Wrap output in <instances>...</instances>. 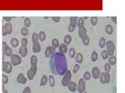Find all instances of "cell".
I'll list each match as a JSON object with an SVG mask.
<instances>
[{"label": "cell", "mask_w": 125, "mask_h": 93, "mask_svg": "<svg viewBox=\"0 0 125 93\" xmlns=\"http://www.w3.org/2000/svg\"><path fill=\"white\" fill-rule=\"evenodd\" d=\"M31 67H37V64H38V57L36 55H32L31 57Z\"/></svg>", "instance_id": "18"}, {"label": "cell", "mask_w": 125, "mask_h": 93, "mask_svg": "<svg viewBox=\"0 0 125 93\" xmlns=\"http://www.w3.org/2000/svg\"><path fill=\"white\" fill-rule=\"evenodd\" d=\"M31 19L29 18V17H26L25 19H24V26H25L26 28H28L29 26H31Z\"/></svg>", "instance_id": "34"}, {"label": "cell", "mask_w": 125, "mask_h": 93, "mask_svg": "<svg viewBox=\"0 0 125 93\" xmlns=\"http://www.w3.org/2000/svg\"><path fill=\"white\" fill-rule=\"evenodd\" d=\"M22 62L21 57L18 54H12L10 57V63L13 66H17L20 64Z\"/></svg>", "instance_id": "6"}, {"label": "cell", "mask_w": 125, "mask_h": 93, "mask_svg": "<svg viewBox=\"0 0 125 93\" xmlns=\"http://www.w3.org/2000/svg\"><path fill=\"white\" fill-rule=\"evenodd\" d=\"M56 53V48L53 47L52 46H48L46 47V50L45 51V57L49 58Z\"/></svg>", "instance_id": "10"}, {"label": "cell", "mask_w": 125, "mask_h": 93, "mask_svg": "<svg viewBox=\"0 0 125 93\" xmlns=\"http://www.w3.org/2000/svg\"><path fill=\"white\" fill-rule=\"evenodd\" d=\"M99 79H100V82L102 84H108L110 82V75L106 72H102L100 74Z\"/></svg>", "instance_id": "8"}, {"label": "cell", "mask_w": 125, "mask_h": 93, "mask_svg": "<svg viewBox=\"0 0 125 93\" xmlns=\"http://www.w3.org/2000/svg\"><path fill=\"white\" fill-rule=\"evenodd\" d=\"M91 59H92V61L95 62L98 60V53L95 50L92 51V55H91Z\"/></svg>", "instance_id": "29"}, {"label": "cell", "mask_w": 125, "mask_h": 93, "mask_svg": "<svg viewBox=\"0 0 125 93\" xmlns=\"http://www.w3.org/2000/svg\"><path fill=\"white\" fill-rule=\"evenodd\" d=\"M32 43H38V40H39V39H38V33H32Z\"/></svg>", "instance_id": "33"}, {"label": "cell", "mask_w": 125, "mask_h": 93, "mask_svg": "<svg viewBox=\"0 0 125 93\" xmlns=\"http://www.w3.org/2000/svg\"><path fill=\"white\" fill-rule=\"evenodd\" d=\"M97 23H98V18L96 16H92V18H91V23H92V25L94 26H96Z\"/></svg>", "instance_id": "38"}, {"label": "cell", "mask_w": 125, "mask_h": 93, "mask_svg": "<svg viewBox=\"0 0 125 93\" xmlns=\"http://www.w3.org/2000/svg\"><path fill=\"white\" fill-rule=\"evenodd\" d=\"M75 28H76L75 26H73L71 25H69V26H68V31H69L70 33H72V32L74 31Z\"/></svg>", "instance_id": "46"}, {"label": "cell", "mask_w": 125, "mask_h": 93, "mask_svg": "<svg viewBox=\"0 0 125 93\" xmlns=\"http://www.w3.org/2000/svg\"><path fill=\"white\" fill-rule=\"evenodd\" d=\"M109 54L107 53L106 50H103L102 51V59L106 60V59L109 58Z\"/></svg>", "instance_id": "35"}, {"label": "cell", "mask_w": 125, "mask_h": 93, "mask_svg": "<svg viewBox=\"0 0 125 93\" xmlns=\"http://www.w3.org/2000/svg\"><path fill=\"white\" fill-rule=\"evenodd\" d=\"M85 25V20L83 19L82 17H79L77 19V26H78V28L83 27Z\"/></svg>", "instance_id": "27"}, {"label": "cell", "mask_w": 125, "mask_h": 93, "mask_svg": "<svg viewBox=\"0 0 125 93\" xmlns=\"http://www.w3.org/2000/svg\"><path fill=\"white\" fill-rule=\"evenodd\" d=\"M16 81L19 84H22L24 85L26 84L27 82H28V78H26L24 76V75L23 73H20V74L17 75V78H16Z\"/></svg>", "instance_id": "12"}, {"label": "cell", "mask_w": 125, "mask_h": 93, "mask_svg": "<svg viewBox=\"0 0 125 93\" xmlns=\"http://www.w3.org/2000/svg\"><path fill=\"white\" fill-rule=\"evenodd\" d=\"M77 84H76L75 82H70L67 85L68 89H69L70 91L72 92H74L77 91Z\"/></svg>", "instance_id": "15"}, {"label": "cell", "mask_w": 125, "mask_h": 93, "mask_svg": "<svg viewBox=\"0 0 125 93\" xmlns=\"http://www.w3.org/2000/svg\"><path fill=\"white\" fill-rule=\"evenodd\" d=\"M83 93H88L87 92H83Z\"/></svg>", "instance_id": "50"}, {"label": "cell", "mask_w": 125, "mask_h": 93, "mask_svg": "<svg viewBox=\"0 0 125 93\" xmlns=\"http://www.w3.org/2000/svg\"><path fill=\"white\" fill-rule=\"evenodd\" d=\"M38 39H39V40L41 41V42H43L44 40H45V38H46V34L45 33L44 31H40L38 33Z\"/></svg>", "instance_id": "26"}, {"label": "cell", "mask_w": 125, "mask_h": 93, "mask_svg": "<svg viewBox=\"0 0 125 93\" xmlns=\"http://www.w3.org/2000/svg\"><path fill=\"white\" fill-rule=\"evenodd\" d=\"M106 51L109 54V56H113L115 52V44L112 40H108L106 43Z\"/></svg>", "instance_id": "2"}, {"label": "cell", "mask_w": 125, "mask_h": 93, "mask_svg": "<svg viewBox=\"0 0 125 93\" xmlns=\"http://www.w3.org/2000/svg\"><path fill=\"white\" fill-rule=\"evenodd\" d=\"M22 93H31V90L30 87H26L25 89H24V91Z\"/></svg>", "instance_id": "45"}, {"label": "cell", "mask_w": 125, "mask_h": 93, "mask_svg": "<svg viewBox=\"0 0 125 93\" xmlns=\"http://www.w3.org/2000/svg\"><path fill=\"white\" fill-rule=\"evenodd\" d=\"M82 42H83V44H84L85 46H89L90 43V39L89 37V36H87L86 37L83 39Z\"/></svg>", "instance_id": "40"}, {"label": "cell", "mask_w": 125, "mask_h": 93, "mask_svg": "<svg viewBox=\"0 0 125 93\" xmlns=\"http://www.w3.org/2000/svg\"><path fill=\"white\" fill-rule=\"evenodd\" d=\"M106 32L107 34H109V35H111L113 33V26L111 25H109V24H108L106 26Z\"/></svg>", "instance_id": "28"}, {"label": "cell", "mask_w": 125, "mask_h": 93, "mask_svg": "<svg viewBox=\"0 0 125 93\" xmlns=\"http://www.w3.org/2000/svg\"><path fill=\"white\" fill-rule=\"evenodd\" d=\"M51 19H52V20L55 22V23H59L60 20V16H52L51 17Z\"/></svg>", "instance_id": "44"}, {"label": "cell", "mask_w": 125, "mask_h": 93, "mask_svg": "<svg viewBox=\"0 0 125 93\" xmlns=\"http://www.w3.org/2000/svg\"><path fill=\"white\" fill-rule=\"evenodd\" d=\"M48 82V76L47 75H43L40 81V86H45Z\"/></svg>", "instance_id": "24"}, {"label": "cell", "mask_w": 125, "mask_h": 93, "mask_svg": "<svg viewBox=\"0 0 125 93\" xmlns=\"http://www.w3.org/2000/svg\"><path fill=\"white\" fill-rule=\"evenodd\" d=\"M59 50H60V53L64 55L67 52V46L65 45L64 43H61V44H60V46H59Z\"/></svg>", "instance_id": "16"}, {"label": "cell", "mask_w": 125, "mask_h": 93, "mask_svg": "<svg viewBox=\"0 0 125 93\" xmlns=\"http://www.w3.org/2000/svg\"><path fill=\"white\" fill-rule=\"evenodd\" d=\"M2 53H3V55L6 56V57H11L12 54H13L12 49L9 47L6 42H5V41L2 42Z\"/></svg>", "instance_id": "4"}, {"label": "cell", "mask_w": 125, "mask_h": 93, "mask_svg": "<svg viewBox=\"0 0 125 93\" xmlns=\"http://www.w3.org/2000/svg\"><path fill=\"white\" fill-rule=\"evenodd\" d=\"M37 72V67H31V68L27 72V76H28V79L29 80H33L35 78Z\"/></svg>", "instance_id": "9"}, {"label": "cell", "mask_w": 125, "mask_h": 93, "mask_svg": "<svg viewBox=\"0 0 125 93\" xmlns=\"http://www.w3.org/2000/svg\"><path fill=\"white\" fill-rule=\"evenodd\" d=\"M10 44L13 47H17L19 45V40L16 38H12L10 40Z\"/></svg>", "instance_id": "25"}, {"label": "cell", "mask_w": 125, "mask_h": 93, "mask_svg": "<svg viewBox=\"0 0 125 93\" xmlns=\"http://www.w3.org/2000/svg\"><path fill=\"white\" fill-rule=\"evenodd\" d=\"M100 71H99V68L98 67H93L92 69V73H91V75H92V78H94V79H99V76H100Z\"/></svg>", "instance_id": "11"}, {"label": "cell", "mask_w": 125, "mask_h": 93, "mask_svg": "<svg viewBox=\"0 0 125 93\" xmlns=\"http://www.w3.org/2000/svg\"><path fill=\"white\" fill-rule=\"evenodd\" d=\"M71 41H72V37H71V36L69 35V34H67V35H66V36H65L64 40H63V42H64L63 43H64L65 45L68 46L70 43H71Z\"/></svg>", "instance_id": "20"}, {"label": "cell", "mask_w": 125, "mask_h": 93, "mask_svg": "<svg viewBox=\"0 0 125 93\" xmlns=\"http://www.w3.org/2000/svg\"><path fill=\"white\" fill-rule=\"evenodd\" d=\"M48 82L49 83V85L50 87H54L56 85V82H55V78H54L53 75H49V76L48 77Z\"/></svg>", "instance_id": "23"}, {"label": "cell", "mask_w": 125, "mask_h": 93, "mask_svg": "<svg viewBox=\"0 0 125 93\" xmlns=\"http://www.w3.org/2000/svg\"><path fill=\"white\" fill-rule=\"evenodd\" d=\"M111 20L114 23H117V16H112Z\"/></svg>", "instance_id": "48"}, {"label": "cell", "mask_w": 125, "mask_h": 93, "mask_svg": "<svg viewBox=\"0 0 125 93\" xmlns=\"http://www.w3.org/2000/svg\"><path fill=\"white\" fill-rule=\"evenodd\" d=\"M13 19L11 16H3V19L5 21H6L7 23H9L11 21V19Z\"/></svg>", "instance_id": "47"}, {"label": "cell", "mask_w": 125, "mask_h": 93, "mask_svg": "<svg viewBox=\"0 0 125 93\" xmlns=\"http://www.w3.org/2000/svg\"><path fill=\"white\" fill-rule=\"evenodd\" d=\"M79 69H80V64H75V65L73 66V72L74 73V74H76V73L79 71Z\"/></svg>", "instance_id": "43"}, {"label": "cell", "mask_w": 125, "mask_h": 93, "mask_svg": "<svg viewBox=\"0 0 125 93\" xmlns=\"http://www.w3.org/2000/svg\"><path fill=\"white\" fill-rule=\"evenodd\" d=\"M75 61L77 64H81L83 61V54L81 53H77L75 56Z\"/></svg>", "instance_id": "19"}, {"label": "cell", "mask_w": 125, "mask_h": 93, "mask_svg": "<svg viewBox=\"0 0 125 93\" xmlns=\"http://www.w3.org/2000/svg\"><path fill=\"white\" fill-rule=\"evenodd\" d=\"M13 31V26L10 23H6L2 26V36H5L8 34H11Z\"/></svg>", "instance_id": "5"}, {"label": "cell", "mask_w": 125, "mask_h": 93, "mask_svg": "<svg viewBox=\"0 0 125 93\" xmlns=\"http://www.w3.org/2000/svg\"><path fill=\"white\" fill-rule=\"evenodd\" d=\"M77 86V91L79 93H83L85 92V89H86V81L84 80L83 78H81L78 81Z\"/></svg>", "instance_id": "3"}, {"label": "cell", "mask_w": 125, "mask_h": 93, "mask_svg": "<svg viewBox=\"0 0 125 93\" xmlns=\"http://www.w3.org/2000/svg\"><path fill=\"white\" fill-rule=\"evenodd\" d=\"M108 59H109V64L111 66H113V65H115L117 64V57H115L114 55L109 56Z\"/></svg>", "instance_id": "21"}, {"label": "cell", "mask_w": 125, "mask_h": 93, "mask_svg": "<svg viewBox=\"0 0 125 93\" xmlns=\"http://www.w3.org/2000/svg\"><path fill=\"white\" fill-rule=\"evenodd\" d=\"M71 78H72V75H71V72H70V70H67V72H65L64 75H63V78L62 79V85L63 86H67L68 84L71 82Z\"/></svg>", "instance_id": "1"}, {"label": "cell", "mask_w": 125, "mask_h": 93, "mask_svg": "<svg viewBox=\"0 0 125 93\" xmlns=\"http://www.w3.org/2000/svg\"><path fill=\"white\" fill-rule=\"evenodd\" d=\"M106 39H105L104 37L100 38V40H99V46L101 48H103L104 46H106Z\"/></svg>", "instance_id": "30"}, {"label": "cell", "mask_w": 125, "mask_h": 93, "mask_svg": "<svg viewBox=\"0 0 125 93\" xmlns=\"http://www.w3.org/2000/svg\"><path fill=\"white\" fill-rule=\"evenodd\" d=\"M12 69H13V65L11 64L10 62L5 61H2V72L5 74H9V73H11Z\"/></svg>", "instance_id": "7"}, {"label": "cell", "mask_w": 125, "mask_h": 93, "mask_svg": "<svg viewBox=\"0 0 125 93\" xmlns=\"http://www.w3.org/2000/svg\"><path fill=\"white\" fill-rule=\"evenodd\" d=\"M32 50L34 53H38L41 51V45L39 42L38 43H34L32 46Z\"/></svg>", "instance_id": "17"}, {"label": "cell", "mask_w": 125, "mask_h": 93, "mask_svg": "<svg viewBox=\"0 0 125 93\" xmlns=\"http://www.w3.org/2000/svg\"><path fill=\"white\" fill-rule=\"evenodd\" d=\"M28 43V40L26 37H23L21 40V46H24V47H27Z\"/></svg>", "instance_id": "39"}, {"label": "cell", "mask_w": 125, "mask_h": 93, "mask_svg": "<svg viewBox=\"0 0 125 93\" xmlns=\"http://www.w3.org/2000/svg\"><path fill=\"white\" fill-rule=\"evenodd\" d=\"M77 19L78 17L77 16H71L70 18V25H71L73 26H77Z\"/></svg>", "instance_id": "22"}, {"label": "cell", "mask_w": 125, "mask_h": 93, "mask_svg": "<svg viewBox=\"0 0 125 93\" xmlns=\"http://www.w3.org/2000/svg\"><path fill=\"white\" fill-rule=\"evenodd\" d=\"M8 82H9V78L4 73V74H2V84L5 85H6Z\"/></svg>", "instance_id": "37"}, {"label": "cell", "mask_w": 125, "mask_h": 93, "mask_svg": "<svg viewBox=\"0 0 125 93\" xmlns=\"http://www.w3.org/2000/svg\"><path fill=\"white\" fill-rule=\"evenodd\" d=\"M20 34L23 36H28V28H26L25 26L24 27H22L21 28V30H20Z\"/></svg>", "instance_id": "32"}, {"label": "cell", "mask_w": 125, "mask_h": 93, "mask_svg": "<svg viewBox=\"0 0 125 93\" xmlns=\"http://www.w3.org/2000/svg\"><path fill=\"white\" fill-rule=\"evenodd\" d=\"M91 77H92V75H91V72H85L84 74V77H83V79L85 81H89Z\"/></svg>", "instance_id": "36"}, {"label": "cell", "mask_w": 125, "mask_h": 93, "mask_svg": "<svg viewBox=\"0 0 125 93\" xmlns=\"http://www.w3.org/2000/svg\"><path fill=\"white\" fill-rule=\"evenodd\" d=\"M104 71L106 72H108V73L111 71V65H110L109 63H106L104 64Z\"/></svg>", "instance_id": "42"}, {"label": "cell", "mask_w": 125, "mask_h": 93, "mask_svg": "<svg viewBox=\"0 0 125 93\" xmlns=\"http://www.w3.org/2000/svg\"><path fill=\"white\" fill-rule=\"evenodd\" d=\"M28 48L27 47H24V46H20L19 49V54H20V56L22 57H25L27 54H28Z\"/></svg>", "instance_id": "14"}, {"label": "cell", "mask_w": 125, "mask_h": 93, "mask_svg": "<svg viewBox=\"0 0 125 93\" xmlns=\"http://www.w3.org/2000/svg\"><path fill=\"white\" fill-rule=\"evenodd\" d=\"M52 46H53V47H59V46H60V42H59V40H58V39H56V38H54L52 39Z\"/></svg>", "instance_id": "31"}, {"label": "cell", "mask_w": 125, "mask_h": 93, "mask_svg": "<svg viewBox=\"0 0 125 93\" xmlns=\"http://www.w3.org/2000/svg\"><path fill=\"white\" fill-rule=\"evenodd\" d=\"M78 35H79V36L81 40H83V39L85 38L88 36L87 35V30L85 26L79 28V30H78Z\"/></svg>", "instance_id": "13"}, {"label": "cell", "mask_w": 125, "mask_h": 93, "mask_svg": "<svg viewBox=\"0 0 125 93\" xmlns=\"http://www.w3.org/2000/svg\"><path fill=\"white\" fill-rule=\"evenodd\" d=\"M2 93H9V92H8V91H6V90L5 89V90H3V91H2Z\"/></svg>", "instance_id": "49"}, {"label": "cell", "mask_w": 125, "mask_h": 93, "mask_svg": "<svg viewBox=\"0 0 125 93\" xmlns=\"http://www.w3.org/2000/svg\"><path fill=\"white\" fill-rule=\"evenodd\" d=\"M75 54H76V52H75V49L73 47H71L69 50V55L70 57L71 58H73L75 57Z\"/></svg>", "instance_id": "41"}]
</instances>
